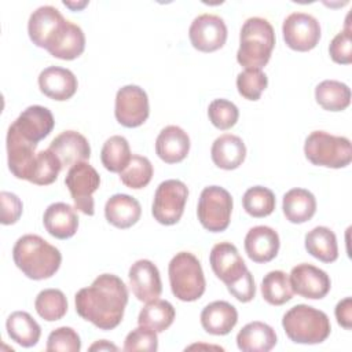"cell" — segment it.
<instances>
[{"mask_svg": "<svg viewBox=\"0 0 352 352\" xmlns=\"http://www.w3.org/2000/svg\"><path fill=\"white\" fill-rule=\"evenodd\" d=\"M43 224L50 235L58 239H67L77 232L78 216L69 204L55 202L45 209Z\"/></svg>", "mask_w": 352, "mask_h": 352, "instance_id": "cell-24", "label": "cell"}, {"mask_svg": "<svg viewBox=\"0 0 352 352\" xmlns=\"http://www.w3.org/2000/svg\"><path fill=\"white\" fill-rule=\"evenodd\" d=\"M336 318L340 326L349 330L352 327V298L345 297L336 305Z\"/></svg>", "mask_w": 352, "mask_h": 352, "instance_id": "cell-47", "label": "cell"}, {"mask_svg": "<svg viewBox=\"0 0 352 352\" xmlns=\"http://www.w3.org/2000/svg\"><path fill=\"white\" fill-rule=\"evenodd\" d=\"M279 235L268 226H256L245 236V252L254 263H268L279 252Z\"/></svg>", "mask_w": 352, "mask_h": 352, "instance_id": "cell-21", "label": "cell"}, {"mask_svg": "<svg viewBox=\"0 0 352 352\" xmlns=\"http://www.w3.org/2000/svg\"><path fill=\"white\" fill-rule=\"evenodd\" d=\"M150 114L148 96L139 85H125L117 91L114 116L116 120L126 126H140Z\"/></svg>", "mask_w": 352, "mask_h": 352, "instance_id": "cell-10", "label": "cell"}, {"mask_svg": "<svg viewBox=\"0 0 352 352\" xmlns=\"http://www.w3.org/2000/svg\"><path fill=\"white\" fill-rule=\"evenodd\" d=\"M175 315V308L169 301L155 298L153 301H148L140 309L138 323L140 326L154 330L155 333H161L173 323Z\"/></svg>", "mask_w": 352, "mask_h": 352, "instance_id": "cell-33", "label": "cell"}, {"mask_svg": "<svg viewBox=\"0 0 352 352\" xmlns=\"http://www.w3.org/2000/svg\"><path fill=\"white\" fill-rule=\"evenodd\" d=\"M38 87L50 99L62 102L76 94L78 82L72 70L59 66H48L38 74Z\"/></svg>", "mask_w": 352, "mask_h": 352, "instance_id": "cell-20", "label": "cell"}, {"mask_svg": "<svg viewBox=\"0 0 352 352\" xmlns=\"http://www.w3.org/2000/svg\"><path fill=\"white\" fill-rule=\"evenodd\" d=\"M55 125L51 110L44 106L33 104L26 107L18 118L10 125V129L16 132L21 138L37 143L47 138Z\"/></svg>", "mask_w": 352, "mask_h": 352, "instance_id": "cell-14", "label": "cell"}, {"mask_svg": "<svg viewBox=\"0 0 352 352\" xmlns=\"http://www.w3.org/2000/svg\"><path fill=\"white\" fill-rule=\"evenodd\" d=\"M293 294L289 275L280 270L270 271L261 280V296L271 305H282L290 301Z\"/></svg>", "mask_w": 352, "mask_h": 352, "instance_id": "cell-34", "label": "cell"}, {"mask_svg": "<svg viewBox=\"0 0 352 352\" xmlns=\"http://www.w3.org/2000/svg\"><path fill=\"white\" fill-rule=\"evenodd\" d=\"M232 197L220 186H209L201 191L197 214L202 227L210 232H221L230 226Z\"/></svg>", "mask_w": 352, "mask_h": 352, "instance_id": "cell-7", "label": "cell"}, {"mask_svg": "<svg viewBox=\"0 0 352 352\" xmlns=\"http://www.w3.org/2000/svg\"><path fill=\"white\" fill-rule=\"evenodd\" d=\"M65 184L74 201V208L84 214L92 216L95 213L92 194L100 184V176L96 169L87 161L77 162L69 168Z\"/></svg>", "mask_w": 352, "mask_h": 352, "instance_id": "cell-9", "label": "cell"}, {"mask_svg": "<svg viewBox=\"0 0 352 352\" xmlns=\"http://www.w3.org/2000/svg\"><path fill=\"white\" fill-rule=\"evenodd\" d=\"M62 164L58 157L48 148L36 154L28 182L37 186H48L58 179Z\"/></svg>", "mask_w": 352, "mask_h": 352, "instance_id": "cell-36", "label": "cell"}, {"mask_svg": "<svg viewBox=\"0 0 352 352\" xmlns=\"http://www.w3.org/2000/svg\"><path fill=\"white\" fill-rule=\"evenodd\" d=\"M34 308L44 320L55 322L66 315L67 300L59 289H44L37 294Z\"/></svg>", "mask_w": 352, "mask_h": 352, "instance_id": "cell-37", "label": "cell"}, {"mask_svg": "<svg viewBox=\"0 0 352 352\" xmlns=\"http://www.w3.org/2000/svg\"><path fill=\"white\" fill-rule=\"evenodd\" d=\"M268 85V77L261 69H245L236 77V88L248 100H258Z\"/></svg>", "mask_w": 352, "mask_h": 352, "instance_id": "cell-40", "label": "cell"}, {"mask_svg": "<svg viewBox=\"0 0 352 352\" xmlns=\"http://www.w3.org/2000/svg\"><path fill=\"white\" fill-rule=\"evenodd\" d=\"M0 202H1V224L10 226L19 220L22 214V201L18 195L8 191L0 192Z\"/></svg>", "mask_w": 352, "mask_h": 352, "instance_id": "cell-45", "label": "cell"}, {"mask_svg": "<svg viewBox=\"0 0 352 352\" xmlns=\"http://www.w3.org/2000/svg\"><path fill=\"white\" fill-rule=\"evenodd\" d=\"M118 348L114 345V344H111V342H109V341H106V340H100V341H96V342H94L91 346H89V351H117Z\"/></svg>", "mask_w": 352, "mask_h": 352, "instance_id": "cell-48", "label": "cell"}, {"mask_svg": "<svg viewBox=\"0 0 352 352\" xmlns=\"http://www.w3.org/2000/svg\"><path fill=\"white\" fill-rule=\"evenodd\" d=\"M283 40L294 51L305 52L316 47L320 40V25L318 19L307 12H292L282 25Z\"/></svg>", "mask_w": 352, "mask_h": 352, "instance_id": "cell-11", "label": "cell"}, {"mask_svg": "<svg viewBox=\"0 0 352 352\" xmlns=\"http://www.w3.org/2000/svg\"><path fill=\"white\" fill-rule=\"evenodd\" d=\"M77 314L100 330L117 327L128 304L126 285L114 274H102L91 286L80 289L74 296Z\"/></svg>", "mask_w": 352, "mask_h": 352, "instance_id": "cell-1", "label": "cell"}, {"mask_svg": "<svg viewBox=\"0 0 352 352\" xmlns=\"http://www.w3.org/2000/svg\"><path fill=\"white\" fill-rule=\"evenodd\" d=\"M36 147H37V143H32L21 138L16 132L8 128L7 158H8V168L15 177L28 180L36 154H37Z\"/></svg>", "mask_w": 352, "mask_h": 352, "instance_id": "cell-22", "label": "cell"}, {"mask_svg": "<svg viewBox=\"0 0 352 352\" xmlns=\"http://www.w3.org/2000/svg\"><path fill=\"white\" fill-rule=\"evenodd\" d=\"M15 265L30 279H48L59 270L62 254L58 248L36 234L18 238L12 248Z\"/></svg>", "mask_w": 352, "mask_h": 352, "instance_id": "cell-2", "label": "cell"}, {"mask_svg": "<svg viewBox=\"0 0 352 352\" xmlns=\"http://www.w3.org/2000/svg\"><path fill=\"white\" fill-rule=\"evenodd\" d=\"M66 19L60 11L52 6H41L36 8L28 22L29 38L40 48H47L48 43L63 25Z\"/></svg>", "mask_w": 352, "mask_h": 352, "instance_id": "cell-18", "label": "cell"}, {"mask_svg": "<svg viewBox=\"0 0 352 352\" xmlns=\"http://www.w3.org/2000/svg\"><path fill=\"white\" fill-rule=\"evenodd\" d=\"M289 279L293 292L309 300L323 298L331 287L329 275L323 270L308 263H301L293 267Z\"/></svg>", "mask_w": 352, "mask_h": 352, "instance_id": "cell-13", "label": "cell"}, {"mask_svg": "<svg viewBox=\"0 0 352 352\" xmlns=\"http://www.w3.org/2000/svg\"><path fill=\"white\" fill-rule=\"evenodd\" d=\"M187 198L188 188L182 180L169 179L160 183L151 208L154 219L164 226L176 224L183 216Z\"/></svg>", "mask_w": 352, "mask_h": 352, "instance_id": "cell-8", "label": "cell"}, {"mask_svg": "<svg viewBox=\"0 0 352 352\" xmlns=\"http://www.w3.org/2000/svg\"><path fill=\"white\" fill-rule=\"evenodd\" d=\"M236 345L243 352H268L276 345V333L270 324L254 320L239 330Z\"/></svg>", "mask_w": 352, "mask_h": 352, "instance_id": "cell-28", "label": "cell"}, {"mask_svg": "<svg viewBox=\"0 0 352 352\" xmlns=\"http://www.w3.org/2000/svg\"><path fill=\"white\" fill-rule=\"evenodd\" d=\"M6 329L10 338L23 348L34 346L41 336L40 324L25 311L12 312L7 318Z\"/></svg>", "mask_w": 352, "mask_h": 352, "instance_id": "cell-30", "label": "cell"}, {"mask_svg": "<svg viewBox=\"0 0 352 352\" xmlns=\"http://www.w3.org/2000/svg\"><path fill=\"white\" fill-rule=\"evenodd\" d=\"M210 155L216 166L226 170L236 169L245 161L246 146L239 136L224 133L214 139Z\"/></svg>", "mask_w": 352, "mask_h": 352, "instance_id": "cell-27", "label": "cell"}, {"mask_svg": "<svg viewBox=\"0 0 352 352\" xmlns=\"http://www.w3.org/2000/svg\"><path fill=\"white\" fill-rule=\"evenodd\" d=\"M60 161L62 169L72 168L77 162L89 160L91 147L84 135L77 131L60 132L48 147Z\"/></svg>", "mask_w": 352, "mask_h": 352, "instance_id": "cell-17", "label": "cell"}, {"mask_svg": "<svg viewBox=\"0 0 352 352\" xmlns=\"http://www.w3.org/2000/svg\"><path fill=\"white\" fill-rule=\"evenodd\" d=\"M106 220L117 228H129L138 223L142 216L139 201L128 194H114L104 205Z\"/></svg>", "mask_w": 352, "mask_h": 352, "instance_id": "cell-26", "label": "cell"}, {"mask_svg": "<svg viewBox=\"0 0 352 352\" xmlns=\"http://www.w3.org/2000/svg\"><path fill=\"white\" fill-rule=\"evenodd\" d=\"M329 54L336 63L349 65L352 62V37L348 26L334 36L329 45Z\"/></svg>", "mask_w": 352, "mask_h": 352, "instance_id": "cell-44", "label": "cell"}, {"mask_svg": "<svg viewBox=\"0 0 352 352\" xmlns=\"http://www.w3.org/2000/svg\"><path fill=\"white\" fill-rule=\"evenodd\" d=\"M315 99L324 110L342 111L351 103V89L341 81L324 80L316 85Z\"/></svg>", "mask_w": 352, "mask_h": 352, "instance_id": "cell-32", "label": "cell"}, {"mask_svg": "<svg viewBox=\"0 0 352 352\" xmlns=\"http://www.w3.org/2000/svg\"><path fill=\"white\" fill-rule=\"evenodd\" d=\"M238 322L236 308L227 301H213L201 312V324L205 331L213 336L228 334Z\"/></svg>", "mask_w": 352, "mask_h": 352, "instance_id": "cell-25", "label": "cell"}, {"mask_svg": "<svg viewBox=\"0 0 352 352\" xmlns=\"http://www.w3.org/2000/svg\"><path fill=\"white\" fill-rule=\"evenodd\" d=\"M85 48V36L82 29L70 22L65 21L63 25L54 34L51 41L47 45V51L58 59L72 60L78 58Z\"/></svg>", "mask_w": 352, "mask_h": 352, "instance_id": "cell-19", "label": "cell"}, {"mask_svg": "<svg viewBox=\"0 0 352 352\" xmlns=\"http://www.w3.org/2000/svg\"><path fill=\"white\" fill-rule=\"evenodd\" d=\"M227 289L241 302H249L256 296L254 279L249 270L238 280L227 285Z\"/></svg>", "mask_w": 352, "mask_h": 352, "instance_id": "cell-46", "label": "cell"}, {"mask_svg": "<svg viewBox=\"0 0 352 352\" xmlns=\"http://www.w3.org/2000/svg\"><path fill=\"white\" fill-rule=\"evenodd\" d=\"M158 349L157 333L148 327L138 326L133 329L124 341V351H148L154 352Z\"/></svg>", "mask_w": 352, "mask_h": 352, "instance_id": "cell-43", "label": "cell"}, {"mask_svg": "<svg viewBox=\"0 0 352 352\" xmlns=\"http://www.w3.org/2000/svg\"><path fill=\"white\" fill-rule=\"evenodd\" d=\"M304 154L314 165L334 169L345 168L352 160L351 140L324 131H314L305 139Z\"/></svg>", "mask_w": 352, "mask_h": 352, "instance_id": "cell-6", "label": "cell"}, {"mask_svg": "<svg viewBox=\"0 0 352 352\" xmlns=\"http://www.w3.org/2000/svg\"><path fill=\"white\" fill-rule=\"evenodd\" d=\"M209 263L214 275L227 285L238 280L248 267L235 245L231 242L216 243L209 254Z\"/></svg>", "mask_w": 352, "mask_h": 352, "instance_id": "cell-15", "label": "cell"}, {"mask_svg": "<svg viewBox=\"0 0 352 352\" xmlns=\"http://www.w3.org/2000/svg\"><path fill=\"white\" fill-rule=\"evenodd\" d=\"M63 4H65L66 7H70V8H73V10H76V8L78 10V8H82V7H85V6L88 4V1H82V3H80V4H78V3L76 4V3H69V1H63Z\"/></svg>", "mask_w": 352, "mask_h": 352, "instance_id": "cell-49", "label": "cell"}, {"mask_svg": "<svg viewBox=\"0 0 352 352\" xmlns=\"http://www.w3.org/2000/svg\"><path fill=\"white\" fill-rule=\"evenodd\" d=\"M242 205L245 212L252 217H265L275 209V195L267 187L254 186L245 191Z\"/></svg>", "mask_w": 352, "mask_h": 352, "instance_id": "cell-38", "label": "cell"}, {"mask_svg": "<svg viewBox=\"0 0 352 352\" xmlns=\"http://www.w3.org/2000/svg\"><path fill=\"white\" fill-rule=\"evenodd\" d=\"M208 117L216 128L226 131L236 124L239 110L232 102L227 99H214L208 107Z\"/></svg>", "mask_w": 352, "mask_h": 352, "instance_id": "cell-41", "label": "cell"}, {"mask_svg": "<svg viewBox=\"0 0 352 352\" xmlns=\"http://www.w3.org/2000/svg\"><path fill=\"white\" fill-rule=\"evenodd\" d=\"M282 209L290 223H305L311 220L316 212L315 195L305 188H292L283 195Z\"/></svg>", "mask_w": 352, "mask_h": 352, "instance_id": "cell-29", "label": "cell"}, {"mask_svg": "<svg viewBox=\"0 0 352 352\" xmlns=\"http://www.w3.org/2000/svg\"><path fill=\"white\" fill-rule=\"evenodd\" d=\"M131 148L128 140L121 135L110 136L102 147L100 160L103 166L114 173H120L131 161Z\"/></svg>", "mask_w": 352, "mask_h": 352, "instance_id": "cell-35", "label": "cell"}, {"mask_svg": "<svg viewBox=\"0 0 352 352\" xmlns=\"http://www.w3.org/2000/svg\"><path fill=\"white\" fill-rule=\"evenodd\" d=\"M129 286L139 301L148 302L160 297L162 292L161 276L157 265L146 258L135 261L128 272Z\"/></svg>", "mask_w": 352, "mask_h": 352, "instance_id": "cell-16", "label": "cell"}, {"mask_svg": "<svg viewBox=\"0 0 352 352\" xmlns=\"http://www.w3.org/2000/svg\"><path fill=\"white\" fill-rule=\"evenodd\" d=\"M153 172V165L147 157L133 154L128 165L120 172V180L129 188L140 190L150 183Z\"/></svg>", "mask_w": 352, "mask_h": 352, "instance_id": "cell-39", "label": "cell"}, {"mask_svg": "<svg viewBox=\"0 0 352 352\" xmlns=\"http://www.w3.org/2000/svg\"><path fill=\"white\" fill-rule=\"evenodd\" d=\"M305 249L312 257L323 263H333L338 257L337 236L324 226H318L305 234Z\"/></svg>", "mask_w": 352, "mask_h": 352, "instance_id": "cell-31", "label": "cell"}, {"mask_svg": "<svg viewBox=\"0 0 352 352\" xmlns=\"http://www.w3.org/2000/svg\"><path fill=\"white\" fill-rule=\"evenodd\" d=\"M170 290L180 301H195L205 293L206 282L199 260L190 252H179L168 267Z\"/></svg>", "mask_w": 352, "mask_h": 352, "instance_id": "cell-5", "label": "cell"}, {"mask_svg": "<svg viewBox=\"0 0 352 352\" xmlns=\"http://www.w3.org/2000/svg\"><path fill=\"white\" fill-rule=\"evenodd\" d=\"M286 336L296 344H320L331 331L329 316L311 305L297 304L282 318Z\"/></svg>", "mask_w": 352, "mask_h": 352, "instance_id": "cell-4", "label": "cell"}, {"mask_svg": "<svg viewBox=\"0 0 352 352\" xmlns=\"http://www.w3.org/2000/svg\"><path fill=\"white\" fill-rule=\"evenodd\" d=\"M274 47L272 25L261 16L248 18L241 28L236 60L246 69H261L268 63Z\"/></svg>", "mask_w": 352, "mask_h": 352, "instance_id": "cell-3", "label": "cell"}, {"mask_svg": "<svg viewBox=\"0 0 352 352\" xmlns=\"http://www.w3.org/2000/svg\"><path fill=\"white\" fill-rule=\"evenodd\" d=\"M81 349V340L77 331L72 327L62 326L52 330L47 340V351L55 352H78Z\"/></svg>", "mask_w": 352, "mask_h": 352, "instance_id": "cell-42", "label": "cell"}, {"mask_svg": "<svg viewBox=\"0 0 352 352\" xmlns=\"http://www.w3.org/2000/svg\"><path fill=\"white\" fill-rule=\"evenodd\" d=\"M190 151V138L177 125L165 126L157 136L155 153L166 164L183 161Z\"/></svg>", "mask_w": 352, "mask_h": 352, "instance_id": "cell-23", "label": "cell"}, {"mask_svg": "<svg viewBox=\"0 0 352 352\" xmlns=\"http://www.w3.org/2000/svg\"><path fill=\"white\" fill-rule=\"evenodd\" d=\"M188 37L192 47L201 52H213L227 40V26L223 18L214 14H201L190 25Z\"/></svg>", "mask_w": 352, "mask_h": 352, "instance_id": "cell-12", "label": "cell"}]
</instances>
